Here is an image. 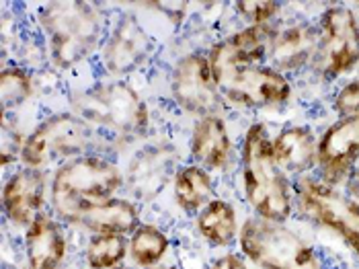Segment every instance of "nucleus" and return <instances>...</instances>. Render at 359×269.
I'll use <instances>...</instances> for the list:
<instances>
[{
	"instance_id": "obj_1",
	"label": "nucleus",
	"mask_w": 359,
	"mask_h": 269,
	"mask_svg": "<svg viewBox=\"0 0 359 269\" xmlns=\"http://www.w3.org/2000/svg\"><path fill=\"white\" fill-rule=\"evenodd\" d=\"M241 188L252 214L273 222H287L296 210L294 185L279 169L271 134L263 122H252L238 148Z\"/></svg>"
},
{
	"instance_id": "obj_2",
	"label": "nucleus",
	"mask_w": 359,
	"mask_h": 269,
	"mask_svg": "<svg viewBox=\"0 0 359 269\" xmlns=\"http://www.w3.org/2000/svg\"><path fill=\"white\" fill-rule=\"evenodd\" d=\"M50 62L57 70H72L99 54L107 35V15L93 2H50L35 13Z\"/></svg>"
},
{
	"instance_id": "obj_3",
	"label": "nucleus",
	"mask_w": 359,
	"mask_h": 269,
	"mask_svg": "<svg viewBox=\"0 0 359 269\" xmlns=\"http://www.w3.org/2000/svg\"><path fill=\"white\" fill-rule=\"evenodd\" d=\"M123 189V169L103 155H84L55 166L50 179V208L64 224L76 226L93 206L117 197Z\"/></svg>"
},
{
	"instance_id": "obj_4",
	"label": "nucleus",
	"mask_w": 359,
	"mask_h": 269,
	"mask_svg": "<svg viewBox=\"0 0 359 269\" xmlns=\"http://www.w3.org/2000/svg\"><path fill=\"white\" fill-rule=\"evenodd\" d=\"M74 113L97 132L119 140H140L150 128V107L126 81H103L84 88L72 101Z\"/></svg>"
},
{
	"instance_id": "obj_5",
	"label": "nucleus",
	"mask_w": 359,
	"mask_h": 269,
	"mask_svg": "<svg viewBox=\"0 0 359 269\" xmlns=\"http://www.w3.org/2000/svg\"><path fill=\"white\" fill-rule=\"evenodd\" d=\"M238 249L257 269H325L320 253L302 235L285 226V222L259 216L243 222Z\"/></svg>"
},
{
	"instance_id": "obj_6",
	"label": "nucleus",
	"mask_w": 359,
	"mask_h": 269,
	"mask_svg": "<svg viewBox=\"0 0 359 269\" xmlns=\"http://www.w3.org/2000/svg\"><path fill=\"white\" fill-rule=\"evenodd\" d=\"M97 130L74 111H60L43 117L27 136L21 150V164L50 169L95 152Z\"/></svg>"
},
{
	"instance_id": "obj_7",
	"label": "nucleus",
	"mask_w": 359,
	"mask_h": 269,
	"mask_svg": "<svg viewBox=\"0 0 359 269\" xmlns=\"http://www.w3.org/2000/svg\"><path fill=\"white\" fill-rule=\"evenodd\" d=\"M296 208L306 220L334 232L359 259V204L345 189L302 177L294 185Z\"/></svg>"
},
{
	"instance_id": "obj_8",
	"label": "nucleus",
	"mask_w": 359,
	"mask_h": 269,
	"mask_svg": "<svg viewBox=\"0 0 359 269\" xmlns=\"http://www.w3.org/2000/svg\"><path fill=\"white\" fill-rule=\"evenodd\" d=\"M318 46L314 55L323 81L347 77L359 66V17L349 6H329L320 13Z\"/></svg>"
},
{
	"instance_id": "obj_9",
	"label": "nucleus",
	"mask_w": 359,
	"mask_h": 269,
	"mask_svg": "<svg viewBox=\"0 0 359 269\" xmlns=\"http://www.w3.org/2000/svg\"><path fill=\"white\" fill-rule=\"evenodd\" d=\"M222 99L243 111L283 107L292 99V82L269 64L243 66L216 72Z\"/></svg>"
},
{
	"instance_id": "obj_10",
	"label": "nucleus",
	"mask_w": 359,
	"mask_h": 269,
	"mask_svg": "<svg viewBox=\"0 0 359 269\" xmlns=\"http://www.w3.org/2000/svg\"><path fill=\"white\" fill-rule=\"evenodd\" d=\"M154 37L144 27V23L134 13H123L107 29L99 50V66L109 79L123 81L126 77L144 68L154 55Z\"/></svg>"
},
{
	"instance_id": "obj_11",
	"label": "nucleus",
	"mask_w": 359,
	"mask_h": 269,
	"mask_svg": "<svg viewBox=\"0 0 359 269\" xmlns=\"http://www.w3.org/2000/svg\"><path fill=\"white\" fill-rule=\"evenodd\" d=\"M168 91L175 105L194 117L218 113L224 101L208 52L181 55L172 64Z\"/></svg>"
},
{
	"instance_id": "obj_12",
	"label": "nucleus",
	"mask_w": 359,
	"mask_h": 269,
	"mask_svg": "<svg viewBox=\"0 0 359 269\" xmlns=\"http://www.w3.org/2000/svg\"><path fill=\"white\" fill-rule=\"evenodd\" d=\"M179 166V152L172 144H144L130 157L123 169V189L136 204H150L168 183H172Z\"/></svg>"
},
{
	"instance_id": "obj_13",
	"label": "nucleus",
	"mask_w": 359,
	"mask_h": 269,
	"mask_svg": "<svg viewBox=\"0 0 359 269\" xmlns=\"http://www.w3.org/2000/svg\"><path fill=\"white\" fill-rule=\"evenodd\" d=\"M358 162L359 115L337 119L318 136V179L341 188Z\"/></svg>"
},
{
	"instance_id": "obj_14",
	"label": "nucleus",
	"mask_w": 359,
	"mask_h": 269,
	"mask_svg": "<svg viewBox=\"0 0 359 269\" xmlns=\"http://www.w3.org/2000/svg\"><path fill=\"white\" fill-rule=\"evenodd\" d=\"M48 188V173L41 169L21 164L13 171L2 185V210L6 222L13 228L25 230L37 216L46 212Z\"/></svg>"
},
{
	"instance_id": "obj_15",
	"label": "nucleus",
	"mask_w": 359,
	"mask_h": 269,
	"mask_svg": "<svg viewBox=\"0 0 359 269\" xmlns=\"http://www.w3.org/2000/svg\"><path fill=\"white\" fill-rule=\"evenodd\" d=\"M273 33L276 25H245L222 37L208 50L214 74L230 68L267 64L269 41Z\"/></svg>"
},
{
	"instance_id": "obj_16",
	"label": "nucleus",
	"mask_w": 359,
	"mask_h": 269,
	"mask_svg": "<svg viewBox=\"0 0 359 269\" xmlns=\"http://www.w3.org/2000/svg\"><path fill=\"white\" fill-rule=\"evenodd\" d=\"M189 159L205 171L226 173L234 161V140L220 113L197 117L189 136Z\"/></svg>"
},
{
	"instance_id": "obj_17",
	"label": "nucleus",
	"mask_w": 359,
	"mask_h": 269,
	"mask_svg": "<svg viewBox=\"0 0 359 269\" xmlns=\"http://www.w3.org/2000/svg\"><path fill=\"white\" fill-rule=\"evenodd\" d=\"M23 251L29 269H60L70 251L64 222L52 212H41L23 230Z\"/></svg>"
},
{
	"instance_id": "obj_18",
	"label": "nucleus",
	"mask_w": 359,
	"mask_h": 269,
	"mask_svg": "<svg viewBox=\"0 0 359 269\" xmlns=\"http://www.w3.org/2000/svg\"><path fill=\"white\" fill-rule=\"evenodd\" d=\"M316 46H318L316 25L298 21L285 27H276V33L269 41L267 64L283 72L285 77L300 72L314 62Z\"/></svg>"
},
{
	"instance_id": "obj_19",
	"label": "nucleus",
	"mask_w": 359,
	"mask_h": 269,
	"mask_svg": "<svg viewBox=\"0 0 359 269\" xmlns=\"http://www.w3.org/2000/svg\"><path fill=\"white\" fill-rule=\"evenodd\" d=\"M271 148L279 169L296 181L318 166V136L308 126H287L271 136Z\"/></svg>"
},
{
	"instance_id": "obj_20",
	"label": "nucleus",
	"mask_w": 359,
	"mask_h": 269,
	"mask_svg": "<svg viewBox=\"0 0 359 269\" xmlns=\"http://www.w3.org/2000/svg\"><path fill=\"white\" fill-rule=\"evenodd\" d=\"M140 224L138 204L130 197H111L86 210L76 226L90 235H132Z\"/></svg>"
},
{
	"instance_id": "obj_21",
	"label": "nucleus",
	"mask_w": 359,
	"mask_h": 269,
	"mask_svg": "<svg viewBox=\"0 0 359 269\" xmlns=\"http://www.w3.org/2000/svg\"><path fill=\"white\" fill-rule=\"evenodd\" d=\"M241 226L236 208L224 197H214L195 214V230L199 239L214 249H228L238 242Z\"/></svg>"
},
{
	"instance_id": "obj_22",
	"label": "nucleus",
	"mask_w": 359,
	"mask_h": 269,
	"mask_svg": "<svg viewBox=\"0 0 359 269\" xmlns=\"http://www.w3.org/2000/svg\"><path fill=\"white\" fill-rule=\"evenodd\" d=\"M170 188L177 208L195 216L216 197V177L195 162H185L177 169Z\"/></svg>"
},
{
	"instance_id": "obj_23",
	"label": "nucleus",
	"mask_w": 359,
	"mask_h": 269,
	"mask_svg": "<svg viewBox=\"0 0 359 269\" xmlns=\"http://www.w3.org/2000/svg\"><path fill=\"white\" fill-rule=\"evenodd\" d=\"M130 257L138 268H154L165 263L170 251V239L165 230L156 224L142 222L130 235Z\"/></svg>"
},
{
	"instance_id": "obj_24",
	"label": "nucleus",
	"mask_w": 359,
	"mask_h": 269,
	"mask_svg": "<svg viewBox=\"0 0 359 269\" xmlns=\"http://www.w3.org/2000/svg\"><path fill=\"white\" fill-rule=\"evenodd\" d=\"M130 255V242L123 235H90L84 247L88 269H115Z\"/></svg>"
},
{
	"instance_id": "obj_25",
	"label": "nucleus",
	"mask_w": 359,
	"mask_h": 269,
	"mask_svg": "<svg viewBox=\"0 0 359 269\" xmlns=\"http://www.w3.org/2000/svg\"><path fill=\"white\" fill-rule=\"evenodd\" d=\"M33 74L31 70L21 64H8L0 72V103H2V115L8 111L23 107L33 97Z\"/></svg>"
},
{
	"instance_id": "obj_26",
	"label": "nucleus",
	"mask_w": 359,
	"mask_h": 269,
	"mask_svg": "<svg viewBox=\"0 0 359 269\" xmlns=\"http://www.w3.org/2000/svg\"><path fill=\"white\" fill-rule=\"evenodd\" d=\"M234 13L247 25H276L281 13V2L273 0H241L234 2Z\"/></svg>"
},
{
	"instance_id": "obj_27",
	"label": "nucleus",
	"mask_w": 359,
	"mask_h": 269,
	"mask_svg": "<svg viewBox=\"0 0 359 269\" xmlns=\"http://www.w3.org/2000/svg\"><path fill=\"white\" fill-rule=\"evenodd\" d=\"M332 109L339 115V119L359 115V79L345 82L334 93V97H332Z\"/></svg>"
},
{
	"instance_id": "obj_28",
	"label": "nucleus",
	"mask_w": 359,
	"mask_h": 269,
	"mask_svg": "<svg viewBox=\"0 0 359 269\" xmlns=\"http://www.w3.org/2000/svg\"><path fill=\"white\" fill-rule=\"evenodd\" d=\"M205 269H250V263L245 259L243 253L228 251V253H222L218 257H214Z\"/></svg>"
},
{
	"instance_id": "obj_29",
	"label": "nucleus",
	"mask_w": 359,
	"mask_h": 269,
	"mask_svg": "<svg viewBox=\"0 0 359 269\" xmlns=\"http://www.w3.org/2000/svg\"><path fill=\"white\" fill-rule=\"evenodd\" d=\"M343 185H345V191L359 204V164L349 173V177L345 179Z\"/></svg>"
},
{
	"instance_id": "obj_30",
	"label": "nucleus",
	"mask_w": 359,
	"mask_h": 269,
	"mask_svg": "<svg viewBox=\"0 0 359 269\" xmlns=\"http://www.w3.org/2000/svg\"><path fill=\"white\" fill-rule=\"evenodd\" d=\"M146 269H181V265H175V263H161V265H154V268Z\"/></svg>"
},
{
	"instance_id": "obj_31",
	"label": "nucleus",
	"mask_w": 359,
	"mask_h": 269,
	"mask_svg": "<svg viewBox=\"0 0 359 269\" xmlns=\"http://www.w3.org/2000/svg\"><path fill=\"white\" fill-rule=\"evenodd\" d=\"M115 269H132V268H128V265H119V268H115Z\"/></svg>"
},
{
	"instance_id": "obj_32",
	"label": "nucleus",
	"mask_w": 359,
	"mask_h": 269,
	"mask_svg": "<svg viewBox=\"0 0 359 269\" xmlns=\"http://www.w3.org/2000/svg\"><path fill=\"white\" fill-rule=\"evenodd\" d=\"M358 164H359V162H358Z\"/></svg>"
}]
</instances>
